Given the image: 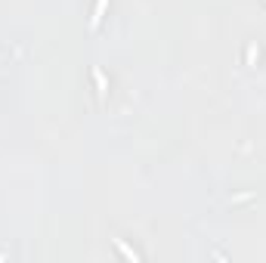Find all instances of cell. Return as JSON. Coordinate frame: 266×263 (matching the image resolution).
Wrapping results in <instances>:
<instances>
[{
	"mask_svg": "<svg viewBox=\"0 0 266 263\" xmlns=\"http://www.w3.org/2000/svg\"><path fill=\"white\" fill-rule=\"evenodd\" d=\"M93 77H96V84H99L102 90H106V77H102V72H99V68H96V72H93Z\"/></svg>",
	"mask_w": 266,
	"mask_h": 263,
	"instance_id": "cell-2",
	"label": "cell"
},
{
	"mask_svg": "<svg viewBox=\"0 0 266 263\" xmlns=\"http://www.w3.org/2000/svg\"><path fill=\"white\" fill-rule=\"evenodd\" d=\"M102 13H106V0H96V9H93V19H90V25H99V22H102Z\"/></svg>",
	"mask_w": 266,
	"mask_h": 263,
	"instance_id": "cell-1",
	"label": "cell"
}]
</instances>
